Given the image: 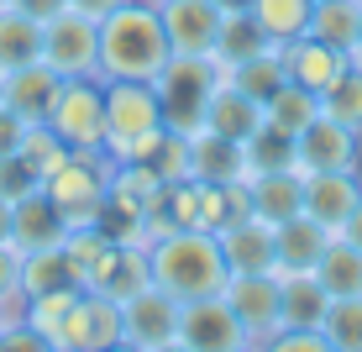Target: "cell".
I'll use <instances>...</instances> for the list:
<instances>
[{"instance_id":"6da1fadb","label":"cell","mask_w":362,"mask_h":352,"mask_svg":"<svg viewBox=\"0 0 362 352\" xmlns=\"http://www.w3.org/2000/svg\"><path fill=\"white\" fill-rule=\"evenodd\" d=\"M173 58L163 16L153 0H121L100 16V79H147L153 84Z\"/></svg>"},{"instance_id":"7a4b0ae2","label":"cell","mask_w":362,"mask_h":352,"mask_svg":"<svg viewBox=\"0 0 362 352\" xmlns=\"http://www.w3.org/2000/svg\"><path fill=\"white\" fill-rule=\"evenodd\" d=\"M147 268H153V284L168 289L173 300H205V295H221L231 279L226 268V253H221L216 232L205 226H173L168 237H158L147 247Z\"/></svg>"},{"instance_id":"3957f363","label":"cell","mask_w":362,"mask_h":352,"mask_svg":"<svg viewBox=\"0 0 362 352\" xmlns=\"http://www.w3.org/2000/svg\"><path fill=\"white\" fill-rule=\"evenodd\" d=\"M163 132V106L147 79H105V158L136 163Z\"/></svg>"},{"instance_id":"277c9868","label":"cell","mask_w":362,"mask_h":352,"mask_svg":"<svg viewBox=\"0 0 362 352\" xmlns=\"http://www.w3.org/2000/svg\"><path fill=\"white\" fill-rule=\"evenodd\" d=\"M110 174H116V163L105 158V147H90V153H69L42 179V190L64 210L69 226H100L105 200H110Z\"/></svg>"},{"instance_id":"5b68a950","label":"cell","mask_w":362,"mask_h":352,"mask_svg":"<svg viewBox=\"0 0 362 352\" xmlns=\"http://www.w3.org/2000/svg\"><path fill=\"white\" fill-rule=\"evenodd\" d=\"M221 69L216 64V53H173L168 64H163V74L153 79V90H158V106H163V127H173V132H199V121H205V100H210V90L221 84Z\"/></svg>"},{"instance_id":"8992f818","label":"cell","mask_w":362,"mask_h":352,"mask_svg":"<svg viewBox=\"0 0 362 352\" xmlns=\"http://www.w3.org/2000/svg\"><path fill=\"white\" fill-rule=\"evenodd\" d=\"M42 64L58 79H100V21L84 11L64 6L58 16L42 21Z\"/></svg>"},{"instance_id":"52a82bcc","label":"cell","mask_w":362,"mask_h":352,"mask_svg":"<svg viewBox=\"0 0 362 352\" xmlns=\"http://www.w3.org/2000/svg\"><path fill=\"white\" fill-rule=\"evenodd\" d=\"M47 127L58 132V142L69 153H90V147H105V79H64L58 84V100L47 110Z\"/></svg>"},{"instance_id":"ba28073f","label":"cell","mask_w":362,"mask_h":352,"mask_svg":"<svg viewBox=\"0 0 362 352\" xmlns=\"http://www.w3.org/2000/svg\"><path fill=\"white\" fill-rule=\"evenodd\" d=\"M121 347L136 352L179 347V300L158 284H142L132 300H121Z\"/></svg>"},{"instance_id":"9c48e42d","label":"cell","mask_w":362,"mask_h":352,"mask_svg":"<svg viewBox=\"0 0 362 352\" xmlns=\"http://www.w3.org/2000/svg\"><path fill=\"white\" fill-rule=\"evenodd\" d=\"M221 300H226L231 316L242 321V331H247L252 347H263L284 326V300H279V279H273V273H231L226 289H221Z\"/></svg>"},{"instance_id":"30bf717a","label":"cell","mask_w":362,"mask_h":352,"mask_svg":"<svg viewBox=\"0 0 362 352\" xmlns=\"http://www.w3.org/2000/svg\"><path fill=\"white\" fill-rule=\"evenodd\" d=\"M179 347L184 352H242L252 347L242 331V321L231 316V305L221 295L184 300L179 305Z\"/></svg>"},{"instance_id":"8fae6325","label":"cell","mask_w":362,"mask_h":352,"mask_svg":"<svg viewBox=\"0 0 362 352\" xmlns=\"http://www.w3.org/2000/svg\"><path fill=\"white\" fill-rule=\"evenodd\" d=\"M58 352H105V347H121V305L95 289H79L69 321L58 326Z\"/></svg>"},{"instance_id":"7c38bea8","label":"cell","mask_w":362,"mask_h":352,"mask_svg":"<svg viewBox=\"0 0 362 352\" xmlns=\"http://www.w3.org/2000/svg\"><path fill=\"white\" fill-rule=\"evenodd\" d=\"M294 158L299 174H320V169H362V132L341 127L320 110L305 132L294 137Z\"/></svg>"},{"instance_id":"4fadbf2b","label":"cell","mask_w":362,"mask_h":352,"mask_svg":"<svg viewBox=\"0 0 362 352\" xmlns=\"http://www.w3.org/2000/svg\"><path fill=\"white\" fill-rule=\"evenodd\" d=\"M158 16H163V32H168V47L173 53H216V37H221V21L226 11L216 0H158Z\"/></svg>"},{"instance_id":"5bb4252c","label":"cell","mask_w":362,"mask_h":352,"mask_svg":"<svg viewBox=\"0 0 362 352\" xmlns=\"http://www.w3.org/2000/svg\"><path fill=\"white\" fill-rule=\"evenodd\" d=\"M362 200V169H320L305 174V216L320 221L336 237L352 216V205Z\"/></svg>"},{"instance_id":"9a60e30c","label":"cell","mask_w":362,"mask_h":352,"mask_svg":"<svg viewBox=\"0 0 362 352\" xmlns=\"http://www.w3.org/2000/svg\"><path fill=\"white\" fill-rule=\"evenodd\" d=\"M64 237H69V221H64V210H58L53 200H47V190H42V184L11 200V247H16V253L58 247Z\"/></svg>"},{"instance_id":"2e32d148","label":"cell","mask_w":362,"mask_h":352,"mask_svg":"<svg viewBox=\"0 0 362 352\" xmlns=\"http://www.w3.org/2000/svg\"><path fill=\"white\" fill-rule=\"evenodd\" d=\"M142 284H153V268H147V247H136V242H110L100 253V263L90 268V279H84V289L116 300V305L132 300Z\"/></svg>"},{"instance_id":"e0dca14e","label":"cell","mask_w":362,"mask_h":352,"mask_svg":"<svg viewBox=\"0 0 362 352\" xmlns=\"http://www.w3.org/2000/svg\"><path fill=\"white\" fill-rule=\"evenodd\" d=\"M352 69V58L341 53V47L320 42V37H294V42H284V74H289L294 84H305L310 95H326L341 74Z\"/></svg>"},{"instance_id":"ac0fdd59","label":"cell","mask_w":362,"mask_h":352,"mask_svg":"<svg viewBox=\"0 0 362 352\" xmlns=\"http://www.w3.org/2000/svg\"><path fill=\"white\" fill-rule=\"evenodd\" d=\"M247 205L257 221L284 226L289 216L305 210V174L299 169H268V174H247Z\"/></svg>"},{"instance_id":"d6986e66","label":"cell","mask_w":362,"mask_h":352,"mask_svg":"<svg viewBox=\"0 0 362 352\" xmlns=\"http://www.w3.org/2000/svg\"><path fill=\"white\" fill-rule=\"evenodd\" d=\"M199 127L231 137V142H247V137L263 132V100L242 95L226 74H221V84H216V90H210V100H205V121H199Z\"/></svg>"},{"instance_id":"ffe728a7","label":"cell","mask_w":362,"mask_h":352,"mask_svg":"<svg viewBox=\"0 0 362 352\" xmlns=\"http://www.w3.org/2000/svg\"><path fill=\"white\" fill-rule=\"evenodd\" d=\"M247 142H231L221 132H189V179H205V184H236L247 179Z\"/></svg>"},{"instance_id":"44dd1931","label":"cell","mask_w":362,"mask_h":352,"mask_svg":"<svg viewBox=\"0 0 362 352\" xmlns=\"http://www.w3.org/2000/svg\"><path fill=\"white\" fill-rule=\"evenodd\" d=\"M331 232L320 221H310L305 210L289 216L284 226H273V268L268 273H294V268H315L320 253H326Z\"/></svg>"},{"instance_id":"7402d4cb","label":"cell","mask_w":362,"mask_h":352,"mask_svg":"<svg viewBox=\"0 0 362 352\" xmlns=\"http://www.w3.org/2000/svg\"><path fill=\"white\" fill-rule=\"evenodd\" d=\"M216 242H221V253H226L231 273H268L273 268V226L257 221V216H242V221L221 226Z\"/></svg>"},{"instance_id":"603a6c76","label":"cell","mask_w":362,"mask_h":352,"mask_svg":"<svg viewBox=\"0 0 362 352\" xmlns=\"http://www.w3.org/2000/svg\"><path fill=\"white\" fill-rule=\"evenodd\" d=\"M58 74L37 58V64H21V69H6V106L16 110L21 121H47V110H53V100H58Z\"/></svg>"},{"instance_id":"cb8c5ba5","label":"cell","mask_w":362,"mask_h":352,"mask_svg":"<svg viewBox=\"0 0 362 352\" xmlns=\"http://www.w3.org/2000/svg\"><path fill=\"white\" fill-rule=\"evenodd\" d=\"M279 279V300H284V326H320L331 295L315 279V268H294V273H273Z\"/></svg>"},{"instance_id":"d4e9b609","label":"cell","mask_w":362,"mask_h":352,"mask_svg":"<svg viewBox=\"0 0 362 352\" xmlns=\"http://www.w3.org/2000/svg\"><path fill=\"white\" fill-rule=\"evenodd\" d=\"M315 116H320V95H310L305 84H294V79H284L279 90L263 100V121L284 137H299Z\"/></svg>"},{"instance_id":"484cf974","label":"cell","mask_w":362,"mask_h":352,"mask_svg":"<svg viewBox=\"0 0 362 352\" xmlns=\"http://www.w3.org/2000/svg\"><path fill=\"white\" fill-rule=\"evenodd\" d=\"M315 279L326 284L331 300L362 295V247H352L346 237H331L326 253H320V263H315Z\"/></svg>"},{"instance_id":"4316f807","label":"cell","mask_w":362,"mask_h":352,"mask_svg":"<svg viewBox=\"0 0 362 352\" xmlns=\"http://www.w3.org/2000/svg\"><path fill=\"white\" fill-rule=\"evenodd\" d=\"M42 58V21L27 11L6 6L0 11V69H21Z\"/></svg>"},{"instance_id":"83f0119b","label":"cell","mask_w":362,"mask_h":352,"mask_svg":"<svg viewBox=\"0 0 362 352\" xmlns=\"http://www.w3.org/2000/svg\"><path fill=\"white\" fill-rule=\"evenodd\" d=\"M310 11H315V0H252L247 16L268 32V42L284 47V42H294V37L310 32Z\"/></svg>"},{"instance_id":"f1b7e54d","label":"cell","mask_w":362,"mask_h":352,"mask_svg":"<svg viewBox=\"0 0 362 352\" xmlns=\"http://www.w3.org/2000/svg\"><path fill=\"white\" fill-rule=\"evenodd\" d=\"M64 284H79L64 242H58V247H37V253H21V300H27V295H47V289H64Z\"/></svg>"},{"instance_id":"f546056e","label":"cell","mask_w":362,"mask_h":352,"mask_svg":"<svg viewBox=\"0 0 362 352\" xmlns=\"http://www.w3.org/2000/svg\"><path fill=\"white\" fill-rule=\"evenodd\" d=\"M226 79H231L242 95L268 100L284 79H289V74H284V47H263V53H252V58H242V64H231Z\"/></svg>"},{"instance_id":"4dcf8cb0","label":"cell","mask_w":362,"mask_h":352,"mask_svg":"<svg viewBox=\"0 0 362 352\" xmlns=\"http://www.w3.org/2000/svg\"><path fill=\"white\" fill-rule=\"evenodd\" d=\"M357 21H362V0H315V11H310V37L352 53Z\"/></svg>"},{"instance_id":"1f68e13d","label":"cell","mask_w":362,"mask_h":352,"mask_svg":"<svg viewBox=\"0 0 362 352\" xmlns=\"http://www.w3.org/2000/svg\"><path fill=\"white\" fill-rule=\"evenodd\" d=\"M74 300H79V284L47 289V295H27V300H21V321H27L32 331L53 347V342H58V326H64L69 310H74Z\"/></svg>"},{"instance_id":"d6a6232c","label":"cell","mask_w":362,"mask_h":352,"mask_svg":"<svg viewBox=\"0 0 362 352\" xmlns=\"http://www.w3.org/2000/svg\"><path fill=\"white\" fill-rule=\"evenodd\" d=\"M263 47H279V42H268V32L257 27L247 11H236V16L221 21V37H216V64H221V69H231V64H242V58L263 53Z\"/></svg>"},{"instance_id":"836d02e7","label":"cell","mask_w":362,"mask_h":352,"mask_svg":"<svg viewBox=\"0 0 362 352\" xmlns=\"http://www.w3.org/2000/svg\"><path fill=\"white\" fill-rule=\"evenodd\" d=\"M320 331H326L331 352H362V295L331 300L326 316H320Z\"/></svg>"},{"instance_id":"e575fe53","label":"cell","mask_w":362,"mask_h":352,"mask_svg":"<svg viewBox=\"0 0 362 352\" xmlns=\"http://www.w3.org/2000/svg\"><path fill=\"white\" fill-rule=\"evenodd\" d=\"M16 153H21V163H27L37 179H47V174H53L58 163L69 158V147L58 142V132L47 127V121H32V127L21 132V147H16Z\"/></svg>"},{"instance_id":"d590c367","label":"cell","mask_w":362,"mask_h":352,"mask_svg":"<svg viewBox=\"0 0 362 352\" xmlns=\"http://www.w3.org/2000/svg\"><path fill=\"white\" fill-rule=\"evenodd\" d=\"M320 110H326L331 121H341V127L362 132V69H357V64L346 69L326 95H320Z\"/></svg>"},{"instance_id":"8d00e7d4","label":"cell","mask_w":362,"mask_h":352,"mask_svg":"<svg viewBox=\"0 0 362 352\" xmlns=\"http://www.w3.org/2000/svg\"><path fill=\"white\" fill-rule=\"evenodd\" d=\"M247 169H252V174H268V169H299V158H294V137L273 132L268 121H263V132L247 137Z\"/></svg>"},{"instance_id":"74e56055","label":"cell","mask_w":362,"mask_h":352,"mask_svg":"<svg viewBox=\"0 0 362 352\" xmlns=\"http://www.w3.org/2000/svg\"><path fill=\"white\" fill-rule=\"evenodd\" d=\"M263 347H273V352H331L320 326H279Z\"/></svg>"},{"instance_id":"f35d334b","label":"cell","mask_w":362,"mask_h":352,"mask_svg":"<svg viewBox=\"0 0 362 352\" xmlns=\"http://www.w3.org/2000/svg\"><path fill=\"white\" fill-rule=\"evenodd\" d=\"M0 305L21 310V253L11 242H0Z\"/></svg>"},{"instance_id":"ab89813d","label":"cell","mask_w":362,"mask_h":352,"mask_svg":"<svg viewBox=\"0 0 362 352\" xmlns=\"http://www.w3.org/2000/svg\"><path fill=\"white\" fill-rule=\"evenodd\" d=\"M37 184H42V179L21 163V153H6V158H0V195H6V200L27 195V190H37Z\"/></svg>"},{"instance_id":"60d3db41","label":"cell","mask_w":362,"mask_h":352,"mask_svg":"<svg viewBox=\"0 0 362 352\" xmlns=\"http://www.w3.org/2000/svg\"><path fill=\"white\" fill-rule=\"evenodd\" d=\"M21 132H27V121H21L11 106H0V158H6V153H16V147H21Z\"/></svg>"},{"instance_id":"b9f144b4","label":"cell","mask_w":362,"mask_h":352,"mask_svg":"<svg viewBox=\"0 0 362 352\" xmlns=\"http://www.w3.org/2000/svg\"><path fill=\"white\" fill-rule=\"evenodd\" d=\"M16 11H27V16H37V21H47V16H58V11L69 6V0H11Z\"/></svg>"},{"instance_id":"7bdbcfd3","label":"cell","mask_w":362,"mask_h":352,"mask_svg":"<svg viewBox=\"0 0 362 352\" xmlns=\"http://www.w3.org/2000/svg\"><path fill=\"white\" fill-rule=\"evenodd\" d=\"M69 6H74V11H84V16H95V21H100V16H110V11H116L121 0H69Z\"/></svg>"},{"instance_id":"ee69618b","label":"cell","mask_w":362,"mask_h":352,"mask_svg":"<svg viewBox=\"0 0 362 352\" xmlns=\"http://www.w3.org/2000/svg\"><path fill=\"white\" fill-rule=\"evenodd\" d=\"M336 237H346V242H352V247H362V200L352 205V216H346V226H341V232H336Z\"/></svg>"},{"instance_id":"f6af8a7d","label":"cell","mask_w":362,"mask_h":352,"mask_svg":"<svg viewBox=\"0 0 362 352\" xmlns=\"http://www.w3.org/2000/svg\"><path fill=\"white\" fill-rule=\"evenodd\" d=\"M0 242H11V200L0 195Z\"/></svg>"},{"instance_id":"bcb514c9","label":"cell","mask_w":362,"mask_h":352,"mask_svg":"<svg viewBox=\"0 0 362 352\" xmlns=\"http://www.w3.org/2000/svg\"><path fill=\"white\" fill-rule=\"evenodd\" d=\"M346 58H352V64L362 69V21H357V37H352V53H346Z\"/></svg>"},{"instance_id":"7dc6e473","label":"cell","mask_w":362,"mask_h":352,"mask_svg":"<svg viewBox=\"0 0 362 352\" xmlns=\"http://www.w3.org/2000/svg\"><path fill=\"white\" fill-rule=\"evenodd\" d=\"M216 6L226 11V16H236V11H247V6H252V0H216Z\"/></svg>"},{"instance_id":"c3c4849f","label":"cell","mask_w":362,"mask_h":352,"mask_svg":"<svg viewBox=\"0 0 362 352\" xmlns=\"http://www.w3.org/2000/svg\"><path fill=\"white\" fill-rule=\"evenodd\" d=\"M0 106H6V69H0Z\"/></svg>"},{"instance_id":"681fc988","label":"cell","mask_w":362,"mask_h":352,"mask_svg":"<svg viewBox=\"0 0 362 352\" xmlns=\"http://www.w3.org/2000/svg\"><path fill=\"white\" fill-rule=\"evenodd\" d=\"M6 316H16V310H6V305H0V326H6Z\"/></svg>"},{"instance_id":"f907efd6","label":"cell","mask_w":362,"mask_h":352,"mask_svg":"<svg viewBox=\"0 0 362 352\" xmlns=\"http://www.w3.org/2000/svg\"><path fill=\"white\" fill-rule=\"evenodd\" d=\"M6 6H11V0H0V11H6Z\"/></svg>"},{"instance_id":"816d5d0a","label":"cell","mask_w":362,"mask_h":352,"mask_svg":"<svg viewBox=\"0 0 362 352\" xmlns=\"http://www.w3.org/2000/svg\"><path fill=\"white\" fill-rule=\"evenodd\" d=\"M153 6H158V0H153Z\"/></svg>"}]
</instances>
